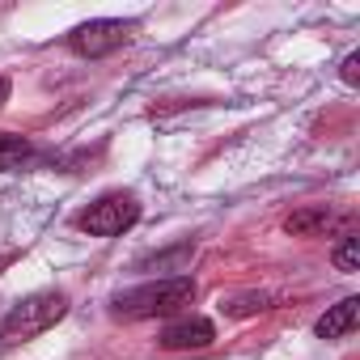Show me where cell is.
Masks as SVG:
<instances>
[{
    "label": "cell",
    "mask_w": 360,
    "mask_h": 360,
    "mask_svg": "<svg viewBox=\"0 0 360 360\" xmlns=\"http://www.w3.org/2000/svg\"><path fill=\"white\" fill-rule=\"evenodd\" d=\"M195 301V280L191 276H169V280H153L140 288H127L110 301V314L123 322H144V318H169L178 309H187Z\"/></svg>",
    "instance_id": "1"
},
{
    "label": "cell",
    "mask_w": 360,
    "mask_h": 360,
    "mask_svg": "<svg viewBox=\"0 0 360 360\" xmlns=\"http://www.w3.org/2000/svg\"><path fill=\"white\" fill-rule=\"evenodd\" d=\"M64 314H68V297L60 288H43V292L22 297L5 314V322H0V347H13V343H26V339L51 330Z\"/></svg>",
    "instance_id": "2"
},
{
    "label": "cell",
    "mask_w": 360,
    "mask_h": 360,
    "mask_svg": "<svg viewBox=\"0 0 360 360\" xmlns=\"http://www.w3.org/2000/svg\"><path fill=\"white\" fill-rule=\"evenodd\" d=\"M136 221H140V200L127 195V191H110V195L94 200V204L77 217V229L89 233V238H119V233H127Z\"/></svg>",
    "instance_id": "3"
},
{
    "label": "cell",
    "mask_w": 360,
    "mask_h": 360,
    "mask_svg": "<svg viewBox=\"0 0 360 360\" xmlns=\"http://www.w3.org/2000/svg\"><path fill=\"white\" fill-rule=\"evenodd\" d=\"M131 34H136V26H131V22L98 18V22L77 26V30L68 34V47H72L81 60H102V56H110V51L127 47V43H131Z\"/></svg>",
    "instance_id": "4"
},
{
    "label": "cell",
    "mask_w": 360,
    "mask_h": 360,
    "mask_svg": "<svg viewBox=\"0 0 360 360\" xmlns=\"http://www.w3.org/2000/svg\"><path fill=\"white\" fill-rule=\"evenodd\" d=\"M347 225H352V217H347V212H335V208H326V204H318V208H301V212H292V217L284 221V229H288L292 238H326L330 229L352 233Z\"/></svg>",
    "instance_id": "5"
},
{
    "label": "cell",
    "mask_w": 360,
    "mask_h": 360,
    "mask_svg": "<svg viewBox=\"0 0 360 360\" xmlns=\"http://www.w3.org/2000/svg\"><path fill=\"white\" fill-rule=\"evenodd\" d=\"M217 339V326L208 322V318H178V322H169L161 335H157V343L165 347V352H187V347H208Z\"/></svg>",
    "instance_id": "6"
},
{
    "label": "cell",
    "mask_w": 360,
    "mask_h": 360,
    "mask_svg": "<svg viewBox=\"0 0 360 360\" xmlns=\"http://www.w3.org/2000/svg\"><path fill=\"white\" fill-rule=\"evenodd\" d=\"M356 322H360V297H343L339 305H330V309L314 322V335H318V339H343V335L356 330Z\"/></svg>",
    "instance_id": "7"
},
{
    "label": "cell",
    "mask_w": 360,
    "mask_h": 360,
    "mask_svg": "<svg viewBox=\"0 0 360 360\" xmlns=\"http://www.w3.org/2000/svg\"><path fill=\"white\" fill-rule=\"evenodd\" d=\"M30 157H34V148H30V140H26V136H13V131H0V174H9V169L26 165Z\"/></svg>",
    "instance_id": "8"
},
{
    "label": "cell",
    "mask_w": 360,
    "mask_h": 360,
    "mask_svg": "<svg viewBox=\"0 0 360 360\" xmlns=\"http://www.w3.org/2000/svg\"><path fill=\"white\" fill-rule=\"evenodd\" d=\"M271 292H242V297H229L221 309L229 314V318H250V314H263V309H271Z\"/></svg>",
    "instance_id": "9"
},
{
    "label": "cell",
    "mask_w": 360,
    "mask_h": 360,
    "mask_svg": "<svg viewBox=\"0 0 360 360\" xmlns=\"http://www.w3.org/2000/svg\"><path fill=\"white\" fill-rule=\"evenodd\" d=\"M330 259H335V267H339V271H347V276H352V271L360 267V238H356V233H343V238H339V246L330 250Z\"/></svg>",
    "instance_id": "10"
},
{
    "label": "cell",
    "mask_w": 360,
    "mask_h": 360,
    "mask_svg": "<svg viewBox=\"0 0 360 360\" xmlns=\"http://www.w3.org/2000/svg\"><path fill=\"white\" fill-rule=\"evenodd\" d=\"M356 68H360V56H347V60H343V81H347V85H356V81H360V72H356Z\"/></svg>",
    "instance_id": "11"
},
{
    "label": "cell",
    "mask_w": 360,
    "mask_h": 360,
    "mask_svg": "<svg viewBox=\"0 0 360 360\" xmlns=\"http://www.w3.org/2000/svg\"><path fill=\"white\" fill-rule=\"evenodd\" d=\"M9 94H13V85H9V77H0V110H5V102H9Z\"/></svg>",
    "instance_id": "12"
}]
</instances>
